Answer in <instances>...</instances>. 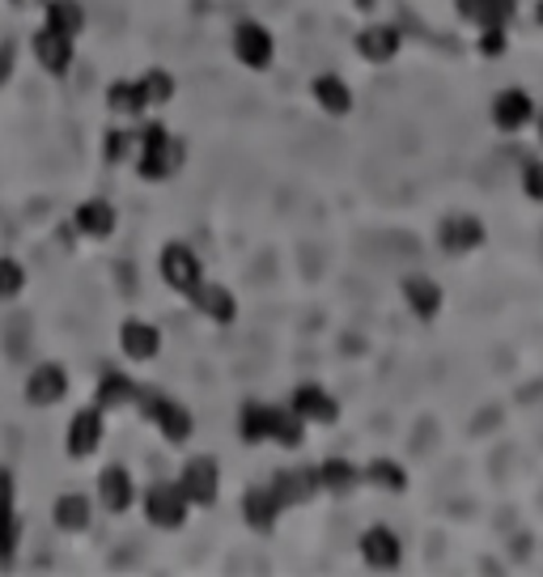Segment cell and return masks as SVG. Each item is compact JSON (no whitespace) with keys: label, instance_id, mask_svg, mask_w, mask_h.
Here are the masks:
<instances>
[{"label":"cell","instance_id":"1","mask_svg":"<svg viewBox=\"0 0 543 577\" xmlns=\"http://www.w3.org/2000/svg\"><path fill=\"white\" fill-rule=\"evenodd\" d=\"M238 437L242 442H280V446H302V437H306V421L293 412V408H276V404H260V399H251V404H242V412H238Z\"/></svg>","mask_w":543,"mask_h":577},{"label":"cell","instance_id":"2","mask_svg":"<svg viewBox=\"0 0 543 577\" xmlns=\"http://www.w3.org/2000/svg\"><path fill=\"white\" fill-rule=\"evenodd\" d=\"M174 98V77L170 73H145L141 81H116L111 89H107V107H111V116H145L149 107H161V103H170Z\"/></svg>","mask_w":543,"mask_h":577},{"label":"cell","instance_id":"3","mask_svg":"<svg viewBox=\"0 0 543 577\" xmlns=\"http://www.w3.org/2000/svg\"><path fill=\"white\" fill-rule=\"evenodd\" d=\"M179 161H183V149H179V141H174L161 123H149V128L136 136V175H141L145 183L170 179V175L179 170Z\"/></svg>","mask_w":543,"mask_h":577},{"label":"cell","instance_id":"4","mask_svg":"<svg viewBox=\"0 0 543 577\" xmlns=\"http://www.w3.org/2000/svg\"><path fill=\"white\" fill-rule=\"evenodd\" d=\"M141 412L157 424V433L170 442V446H183L188 437L195 433V421L192 412L179 404V399H170V395H157V390H141Z\"/></svg>","mask_w":543,"mask_h":577},{"label":"cell","instance_id":"5","mask_svg":"<svg viewBox=\"0 0 543 577\" xmlns=\"http://www.w3.org/2000/svg\"><path fill=\"white\" fill-rule=\"evenodd\" d=\"M157 268H161V280H166L179 298H188V302H192L195 293H200V285H204V268H200L192 247H183V242H166Z\"/></svg>","mask_w":543,"mask_h":577},{"label":"cell","instance_id":"6","mask_svg":"<svg viewBox=\"0 0 543 577\" xmlns=\"http://www.w3.org/2000/svg\"><path fill=\"white\" fill-rule=\"evenodd\" d=\"M188 509H192V501L179 489V480L174 484H154L145 493V518L161 531H179L188 522Z\"/></svg>","mask_w":543,"mask_h":577},{"label":"cell","instance_id":"7","mask_svg":"<svg viewBox=\"0 0 543 577\" xmlns=\"http://www.w3.org/2000/svg\"><path fill=\"white\" fill-rule=\"evenodd\" d=\"M535 98L527 94V89H518V85H509V89H502L497 98H493V128L497 132H505V136H514V132H527L531 123H535Z\"/></svg>","mask_w":543,"mask_h":577},{"label":"cell","instance_id":"8","mask_svg":"<svg viewBox=\"0 0 543 577\" xmlns=\"http://www.w3.org/2000/svg\"><path fill=\"white\" fill-rule=\"evenodd\" d=\"M484 238H488V230H484V221L475 213L442 217V226H437V242H442L446 255H471V251L484 247Z\"/></svg>","mask_w":543,"mask_h":577},{"label":"cell","instance_id":"9","mask_svg":"<svg viewBox=\"0 0 543 577\" xmlns=\"http://www.w3.org/2000/svg\"><path fill=\"white\" fill-rule=\"evenodd\" d=\"M233 56L246 64V69H268L272 60H276V39H272L268 26H260V22H242L238 31H233Z\"/></svg>","mask_w":543,"mask_h":577},{"label":"cell","instance_id":"10","mask_svg":"<svg viewBox=\"0 0 543 577\" xmlns=\"http://www.w3.org/2000/svg\"><path fill=\"white\" fill-rule=\"evenodd\" d=\"M361 561L374 569V574H395L399 561H403V543L390 527H370L361 536Z\"/></svg>","mask_w":543,"mask_h":577},{"label":"cell","instance_id":"11","mask_svg":"<svg viewBox=\"0 0 543 577\" xmlns=\"http://www.w3.org/2000/svg\"><path fill=\"white\" fill-rule=\"evenodd\" d=\"M69 395V370L47 361V365H35V374L26 378V404L31 408H51Z\"/></svg>","mask_w":543,"mask_h":577},{"label":"cell","instance_id":"12","mask_svg":"<svg viewBox=\"0 0 543 577\" xmlns=\"http://www.w3.org/2000/svg\"><path fill=\"white\" fill-rule=\"evenodd\" d=\"M179 489L188 493L192 505H213L217 501V489H221V467L208 459H192L183 467V476H179Z\"/></svg>","mask_w":543,"mask_h":577},{"label":"cell","instance_id":"13","mask_svg":"<svg viewBox=\"0 0 543 577\" xmlns=\"http://www.w3.org/2000/svg\"><path fill=\"white\" fill-rule=\"evenodd\" d=\"M64 446H69L73 459H89V455L102 446V408H98V404H94V408H81L77 417L69 421Z\"/></svg>","mask_w":543,"mask_h":577},{"label":"cell","instance_id":"14","mask_svg":"<svg viewBox=\"0 0 543 577\" xmlns=\"http://www.w3.org/2000/svg\"><path fill=\"white\" fill-rule=\"evenodd\" d=\"M272 493L280 497V505H306L318 493V471L314 467H285L272 476Z\"/></svg>","mask_w":543,"mask_h":577},{"label":"cell","instance_id":"15","mask_svg":"<svg viewBox=\"0 0 543 577\" xmlns=\"http://www.w3.org/2000/svg\"><path fill=\"white\" fill-rule=\"evenodd\" d=\"M35 60L51 77H64L73 69V35H60V31L43 26L39 35H35Z\"/></svg>","mask_w":543,"mask_h":577},{"label":"cell","instance_id":"16","mask_svg":"<svg viewBox=\"0 0 543 577\" xmlns=\"http://www.w3.org/2000/svg\"><path fill=\"white\" fill-rule=\"evenodd\" d=\"M289 408L302 417V421H314V424H331L340 417V404L323 390L318 383H302L293 390V399H289Z\"/></svg>","mask_w":543,"mask_h":577},{"label":"cell","instance_id":"17","mask_svg":"<svg viewBox=\"0 0 543 577\" xmlns=\"http://www.w3.org/2000/svg\"><path fill=\"white\" fill-rule=\"evenodd\" d=\"M17 536H22V527H17V509H13V476L0 471V569L13 565Z\"/></svg>","mask_w":543,"mask_h":577},{"label":"cell","instance_id":"18","mask_svg":"<svg viewBox=\"0 0 543 577\" xmlns=\"http://www.w3.org/2000/svg\"><path fill=\"white\" fill-rule=\"evenodd\" d=\"M399 31L387 26V22H374V26H365L361 35H357V51H361V60H370V64H390L395 56H399Z\"/></svg>","mask_w":543,"mask_h":577},{"label":"cell","instance_id":"19","mask_svg":"<svg viewBox=\"0 0 543 577\" xmlns=\"http://www.w3.org/2000/svg\"><path fill=\"white\" fill-rule=\"evenodd\" d=\"M119 348L132 361H154L157 352H161V332H157L154 323H145V318H128L119 327Z\"/></svg>","mask_w":543,"mask_h":577},{"label":"cell","instance_id":"20","mask_svg":"<svg viewBox=\"0 0 543 577\" xmlns=\"http://www.w3.org/2000/svg\"><path fill=\"white\" fill-rule=\"evenodd\" d=\"M403 302H408V310L417 314V318H437L442 314V285L433 280V276H403Z\"/></svg>","mask_w":543,"mask_h":577},{"label":"cell","instance_id":"21","mask_svg":"<svg viewBox=\"0 0 543 577\" xmlns=\"http://www.w3.org/2000/svg\"><path fill=\"white\" fill-rule=\"evenodd\" d=\"M98 501H102V509H111V514L132 509L136 484H132L128 467H102V476H98Z\"/></svg>","mask_w":543,"mask_h":577},{"label":"cell","instance_id":"22","mask_svg":"<svg viewBox=\"0 0 543 577\" xmlns=\"http://www.w3.org/2000/svg\"><path fill=\"white\" fill-rule=\"evenodd\" d=\"M242 509H246V522L260 531V536H268L272 527H276V518H280V497L272 493V484H255V489H246V497H242Z\"/></svg>","mask_w":543,"mask_h":577},{"label":"cell","instance_id":"23","mask_svg":"<svg viewBox=\"0 0 543 577\" xmlns=\"http://www.w3.org/2000/svg\"><path fill=\"white\" fill-rule=\"evenodd\" d=\"M94 404H98L102 412H111V408H128V404H141V386L132 383L128 374H119V370H107V374L98 378Z\"/></svg>","mask_w":543,"mask_h":577},{"label":"cell","instance_id":"24","mask_svg":"<svg viewBox=\"0 0 543 577\" xmlns=\"http://www.w3.org/2000/svg\"><path fill=\"white\" fill-rule=\"evenodd\" d=\"M192 306L200 310L204 318L221 323V327L238 318V302H233V293L226 289V285H208V280H204V285H200V293L192 298Z\"/></svg>","mask_w":543,"mask_h":577},{"label":"cell","instance_id":"25","mask_svg":"<svg viewBox=\"0 0 543 577\" xmlns=\"http://www.w3.org/2000/svg\"><path fill=\"white\" fill-rule=\"evenodd\" d=\"M311 89H314V103H318L327 116L345 119L352 111V89L340 77H336V73H318Z\"/></svg>","mask_w":543,"mask_h":577},{"label":"cell","instance_id":"26","mask_svg":"<svg viewBox=\"0 0 543 577\" xmlns=\"http://www.w3.org/2000/svg\"><path fill=\"white\" fill-rule=\"evenodd\" d=\"M77 230L85 233V238H111L116 233V208L102 200V195H94V200H85V204H77Z\"/></svg>","mask_w":543,"mask_h":577},{"label":"cell","instance_id":"27","mask_svg":"<svg viewBox=\"0 0 543 577\" xmlns=\"http://www.w3.org/2000/svg\"><path fill=\"white\" fill-rule=\"evenodd\" d=\"M51 518H56L60 531H85L89 527V501L81 497V493H64V497L56 501Z\"/></svg>","mask_w":543,"mask_h":577},{"label":"cell","instance_id":"28","mask_svg":"<svg viewBox=\"0 0 543 577\" xmlns=\"http://www.w3.org/2000/svg\"><path fill=\"white\" fill-rule=\"evenodd\" d=\"M357 480H361V471L349 459H327L318 467V489H327V493H352Z\"/></svg>","mask_w":543,"mask_h":577},{"label":"cell","instance_id":"29","mask_svg":"<svg viewBox=\"0 0 543 577\" xmlns=\"http://www.w3.org/2000/svg\"><path fill=\"white\" fill-rule=\"evenodd\" d=\"M47 26L60 31V35H73V39H77L81 26H85V13H81L77 0H47Z\"/></svg>","mask_w":543,"mask_h":577},{"label":"cell","instance_id":"30","mask_svg":"<svg viewBox=\"0 0 543 577\" xmlns=\"http://www.w3.org/2000/svg\"><path fill=\"white\" fill-rule=\"evenodd\" d=\"M365 480L374 489H383V493H408V471L395 459H374L365 467Z\"/></svg>","mask_w":543,"mask_h":577},{"label":"cell","instance_id":"31","mask_svg":"<svg viewBox=\"0 0 543 577\" xmlns=\"http://www.w3.org/2000/svg\"><path fill=\"white\" fill-rule=\"evenodd\" d=\"M26 289V268L17 260H0V302H13Z\"/></svg>","mask_w":543,"mask_h":577},{"label":"cell","instance_id":"32","mask_svg":"<svg viewBox=\"0 0 543 577\" xmlns=\"http://www.w3.org/2000/svg\"><path fill=\"white\" fill-rule=\"evenodd\" d=\"M505 47H509L505 26H480V56H488V60H502Z\"/></svg>","mask_w":543,"mask_h":577},{"label":"cell","instance_id":"33","mask_svg":"<svg viewBox=\"0 0 543 577\" xmlns=\"http://www.w3.org/2000/svg\"><path fill=\"white\" fill-rule=\"evenodd\" d=\"M522 195L535 200V204H543V157H535V161L522 166Z\"/></svg>","mask_w":543,"mask_h":577},{"label":"cell","instance_id":"34","mask_svg":"<svg viewBox=\"0 0 543 577\" xmlns=\"http://www.w3.org/2000/svg\"><path fill=\"white\" fill-rule=\"evenodd\" d=\"M132 145H136L132 132H107V136H102V154H107V161H123Z\"/></svg>","mask_w":543,"mask_h":577},{"label":"cell","instance_id":"35","mask_svg":"<svg viewBox=\"0 0 543 577\" xmlns=\"http://www.w3.org/2000/svg\"><path fill=\"white\" fill-rule=\"evenodd\" d=\"M455 9H459V17L471 22V26H493V17H488V0H455Z\"/></svg>","mask_w":543,"mask_h":577},{"label":"cell","instance_id":"36","mask_svg":"<svg viewBox=\"0 0 543 577\" xmlns=\"http://www.w3.org/2000/svg\"><path fill=\"white\" fill-rule=\"evenodd\" d=\"M514 13H518V0H488V17H493V26H509Z\"/></svg>","mask_w":543,"mask_h":577},{"label":"cell","instance_id":"37","mask_svg":"<svg viewBox=\"0 0 543 577\" xmlns=\"http://www.w3.org/2000/svg\"><path fill=\"white\" fill-rule=\"evenodd\" d=\"M13 60H17V51H13V43H0V85L13 77Z\"/></svg>","mask_w":543,"mask_h":577},{"label":"cell","instance_id":"38","mask_svg":"<svg viewBox=\"0 0 543 577\" xmlns=\"http://www.w3.org/2000/svg\"><path fill=\"white\" fill-rule=\"evenodd\" d=\"M535 128H540V141H543V111H535Z\"/></svg>","mask_w":543,"mask_h":577},{"label":"cell","instance_id":"39","mask_svg":"<svg viewBox=\"0 0 543 577\" xmlns=\"http://www.w3.org/2000/svg\"><path fill=\"white\" fill-rule=\"evenodd\" d=\"M535 22H540V26H543V0H540V4H535Z\"/></svg>","mask_w":543,"mask_h":577},{"label":"cell","instance_id":"40","mask_svg":"<svg viewBox=\"0 0 543 577\" xmlns=\"http://www.w3.org/2000/svg\"><path fill=\"white\" fill-rule=\"evenodd\" d=\"M13 4H31V0H13Z\"/></svg>","mask_w":543,"mask_h":577}]
</instances>
